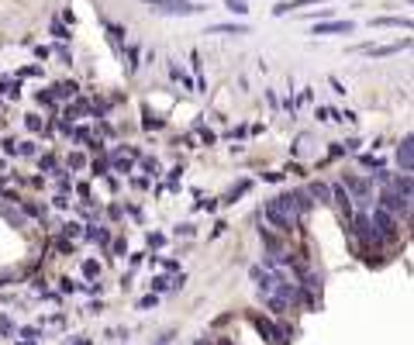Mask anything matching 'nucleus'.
Listing matches in <instances>:
<instances>
[{
	"label": "nucleus",
	"instance_id": "obj_1",
	"mask_svg": "<svg viewBox=\"0 0 414 345\" xmlns=\"http://www.w3.org/2000/svg\"><path fill=\"white\" fill-rule=\"evenodd\" d=\"M262 214H266V221L276 228V232H283V235L297 232V224H300V214L293 211V200H290V194H280V197L266 200Z\"/></svg>",
	"mask_w": 414,
	"mask_h": 345
},
{
	"label": "nucleus",
	"instance_id": "obj_2",
	"mask_svg": "<svg viewBox=\"0 0 414 345\" xmlns=\"http://www.w3.org/2000/svg\"><path fill=\"white\" fill-rule=\"evenodd\" d=\"M148 11L166 14V18H190V14H204L207 4H194V0H142Z\"/></svg>",
	"mask_w": 414,
	"mask_h": 345
},
{
	"label": "nucleus",
	"instance_id": "obj_3",
	"mask_svg": "<svg viewBox=\"0 0 414 345\" xmlns=\"http://www.w3.org/2000/svg\"><path fill=\"white\" fill-rule=\"evenodd\" d=\"M369 218H373V228H376V238H380L383 245H394V242L400 238V218H394V214L383 211V207H376Z\"/></svg>",
	"mask_w": 414,
	"mask_h": 345
},
{
	"label": "nucleus",
	"instance_id": "obj_4",
	"mask_svg": "<svg viewBox=\"0 0 414 345\" xmlns=\"http://www.w3.org/2000/svg\"><path fill=\"white\" fill-rule=\"evenodd\" d=\"M376 207L390 211L394 218H407V214H411V200H407V197H400V194H397V190H394L390 183L380 190V197H376Z\"/></svg>",
	"mask_w": 414,
	"mask_h": 345
},
{
	"label": "nucleus",
	"instance_id": "obj_5",
	"mask_svg": "<svg viewBox=\"0 0 414 345\" xmlns=\"http://www.w3.org/2000/svg\"><path fill=\"white\" fill-rule=\"evenodd\" d=\"M342 186L349 190V197H352L356 204H369V197H373V183H369L366 176H352V173H345V176H342Z\"/></svg>",
	"mask_w": 414,
	"mask_h": 345
},
{
	"label": "nucleus",
	"instance_id": "obj_6",
	"mask_svg": "<svg viewBox=\"0 0 414 345\" xmlns=\"http://www.w3.org/2000/svg\"><path fill=\"white\" fill-rule=\"evenodd\" d=\"M331 204L338 207V214H342V221H345V224L356 218V211H352V204H356V200L349 197V190H345L342 183H335V186H331Z\"/></svg>",
	"mask_w": 414,
	"mask_h": 345
},
{
	"label": "nucleus",
	"instance_id": "obj_7",
	"mask_svg": "<svg viewBox=\"0 0 414 345\" xmlns=\"http://www.w3.org/2000/svg\"><path fill=\"white\" fill-rule=\"evenodd\" d=\"M397 166L400 173H414V135H404L397 145Z\"/></svg>",
	"mask_w": 414,
	"mask_h": 345
},
{
	"label": "nucleus",
	"instance_id": "obj_8",
	"mask_svg": "<svg viewBox=\"0 0 414 345\" xmlns=\"http://www.w3.org/2000/svg\"><path fill=\"white\" fill-rule=\"evenodd\" d=\"M411 45H414L411 38H404V42H390V45H369L366 55H373V59H387V55H397V52H404V49H411Z\"/></svg>",
	"mask_w": 414,
	"mask_h": 345
},
{
	"label": "nucleus",
	"instance_id": "obj_9",
	"mask_svg": "<svg viewBox=\"0 0 414 345\" xmlns=\"http://www.w3.org/2000/svg\"><path fill=\"white\" fill-rule=\"evenodd\" d=\"M356 24L352 21H321L314 24V35H352Z\"/></svg>",
	"mask_w": 414,
	"mask_h": 345
},
{
	"label": "nucleus",
	"instance_id": "obj_10",
	"mask_svg": "<svg viewBox=\"0 0 414 345\" xmlns=\"http://www.w3.org/2000/svg\"><path fill=\"white\" fill-rule=\"evenodd\" d=\"M390 186L397 190L400 197H407V200H411V207H414V176H407V173H400V176H390Z\"/></svg>",
	"mask_w": 414,
	"mask_h": 345
},
{
	"label": "nucleus",
	"instance_id": "obj_11",
	"mask_svg": "<svg viewBox=\"0 0 414 345\" xmlns=\"http://www.w3.org/2000/svg\"><path fill=\"white\" fill-rule=\"evenodd\" d=\"M373 28H407V31H414V21L411 18H373Z\"/></svg>",
	"mask_w": 414,
	"mask_h": 345
},
{
	"label": "nucleus",
	"instance_id": "obj_12",
	"mask_svg": "<svg viewBox=\"0 0 414 345\" xmlns=\"http://www.w3.org/2000/svg\"><path fill=\"white\" fill-rule=\"evenodd\" d=\"M307 194H311V200H318V204H331V186H328V183H311Z\"/></svg>",
	"mask_w": 414,
	"mask_h": 345
},
{
	"label": "nucleus",
	"instance_id": "obj_13",
	"mask_svg": "<svg viewBox=\"0 0 414 345\" xmlns=\"http://www.w3.org/2000/svg\"><path fill=\"white\" fill-rule=\"evenodd\" d=\"M204 35H249L245 24H211Z\"/></svg>",
	"mask_w": 414,
	"mask_h": 345
},
{
	"label": "nucleus",
	"instance_id": "obj_14",
	"mask_svg": "<svg viewBox=\"0 0 414 345\" xmlns=\"http://www.w3.org/2000/svg\"><path fill=\"white\" fill-rule=\"evenodd\" d=\"M107 38H110V45H114L118 52H125V28L121 24H110L107 21Z\"/></svg>",
	"mask_w": 414,
	"mask_h": 345
},
{
	"label": "nucleus",
	"instance_id": "obj_15",
	"mask_svg": "<svg viewBox=\"0 0 414 345\" xmlns=\"http://www.w3.org/2000/svg\"><path fill=\"white\" fill-rule=\"evenodd\" d=\"M249 186H252V180H238V183H235V186L228 190V194H224V200H221V204H235V200H238V197L245 194Z\"/></svg>",
	"mask_w": 414,
	"mask_h": 345
},
{
	"label": "nucleus",
	"instance_id": "obj_16",
	"mask_svg": "<svg viewBox=\"0 0 414 345\" xmlns=\"http://www.w3.org/2000/svg\"><path fill=\"white\" fill-rule=\"evenodd\" d=\"M52 93H55V97H62V100H69V97H76V93H80V87L72 83V80H66V83H55V87H52Z\"/></svg>",
	"mask_w": 414,
	"mask_h": 345
},
{
	"label": "nucleus",
	"instance_id": "obj_17",
	"mask_svg": "<svg viewBox=\"0 0 414 345\" xmlns=\"http://www.w3.org/2000/svg\"><path fill=\"white\" fill-rule=\"evenodd\" d=\"M125 55H128V73H138V66H142V62H138V55H142V49H138V45H128V49H125Z\"/></svg>",
	"mask_w": 414,
	"mask_h": 345
},
{
	"label": "nucleus",
	"instance_id": "obj_18",
	"mask_svg": "<svg viewBox=\"0 0 414 345\" xmlns=\"http://www.w3.org/2000/svg\"><path fill=\"white\" fill-rule=\"evenodd\" d=\"M49 31H52V38H59V42H69V38H72L69 28H66L62 21H55V18H52V28H49Z\"/></svg>",
	"mask_w": 414,
	"mask_h": 345
},
{
	"label": "nucleus",
	"instance_id": "obj_19",
	"mask_svg": "<svg viewBox=\"0 0 414 345\" xmlns=\"http://www.w3.org/2000/svg\"><path fill=\"white\" fill-rule=\"evenodd\" d=\"M0 214H4L14 228H21V224H24V214H18V211H14V207H7V204H0Z\"/></svg>",
	"mask_w": 414,
	"mask_h": 345
},
{
	"label": "nucleus",
	"instance_id": "obj_20",
	"mask_svg": "<svg viewBox=\"0 0 414 345\" xmlns=\"http://www.w3.org/2000/svg\"><path fill=\"white\" fill-rule=\"evenodd\" d=\"M194 128H197V135H200V138H204V145H214V131H207V128H204V121H200V118H197V121H194Z\"/></svg>",
	"mask_w": 414,
	"mask_h": 345
},
{
	"label": "nucleus",
	"instance_id": "obj_21",
	"mask_svg": "<svg viewBox=\"0 0 414 345\" xmlns=\"http://www.w3.org/2000/svg\"><path fill=\"white\" fill-rule=\"evenodd\" d=\"M224 4H228L232 14H249V4H245V0H224Z\"/></svg>",
	"mask_w": 414,
	"mask_h": 345
},
{
	"label": "nucleus",
	"instance_id": "obj_22",
	"mask_svg": "<svg viewBox=\"0 0 414 345\" xmlns=\"http://www.w3.org/2000/svg\"><path fill=\"white\" fill-rule=\"evenodd\" d=\"M359 163L366 169H383V159H376V156H359Z\"/></svg>",
	"mask_w": 414,
	"mask_h": 345
},
{
	"label": "nucleus",
	"instance_id": "obj_23",
	"mask_svg": "<svg viewBox=\"0 0 414 345\" xmlns=\"http://www.w3.org/2000/svg\"><path fill=\"white\" fill-rule=\"evenodd\" d=\"M142 125H145L148 131H156V128H162L166 121H162V118H156V114H145V121H142Z\"/></svg>",
	"mask_w": 414,
	"mask_h": 345
},
{
	"label": "nucleus",
	"instance_id": "obj_24",
	"mask_svg": "<svg viewBox=\"0 0 414 345\" xmlns=\"http://www.w3.org/2000/svg\"><path fill=\"white\" fill-rule=\"evenodd\" d=\"M52 52H55V55H59V62H66V66H69V62H72V55H69V49H66V45H62V42H59V45H52Z\"/></svg>",
	"mask_w": 414,
	"mask_h": 345
},
{
	"label": "nucleus",
	"instance_id": "obj_25",
	"mask_svg": "<svg viewBox=\"0 0 414 345\" xmlns=\"http://www.w3.org/2000/svg\"><path fill=\"white\" fill-rule=\"evenodd\" d=\"M62 235H69V238H80V235H83V228H80V224H62Z\"/></svg>",
	"mask_w": 414,
	"mask_h": 345
},
{
	"label": "nucleus",
	"instance_id": "obj_26",
	"mask_svg": "<svg viewBox=\"0 0 414 345\" xmlns=\"http://www.w3.org/2000/svg\"><path fill=\"white\" fill-rule=\"evenodd\" d=\"M24 125H28L31 131H38V128H42V118H38V114H28V118H24Z\"/></svg>",
	"mask_w": 414,
	"mask_h": 345
},
{
	"label": "nucleus",
	"instance_id": "obj_27",
	"mask_svg": "<svg viewBox=\"0 0 414 345\" xmlns=\"http://www.w3.org/2000/svg\"><path fill=\"white\" fill-rule=\"evenodd\" d=\"M83 156H80V152H72V156H69V169H83Z\"/></svg>",
	"mask_w": 414,
	"mask_h": 345
},
{
	"label": "nucleus",
	"instance_id": "obj_28",
	"mask_svg": "<svg viewBox=\"0 0 414 345\" xmlns=\"http://www.w3.org/2000/svg\"><path fill=\"white\" fill-rule=\"evenodd\" d=\"M18 152H21V156H35L38 148H35V142H21V145H18Z\"/></svg>",
	"mask_w": 414,
	"mask_h": 345
},
{
	"label": "nucleus",
	"instance_id": "obj_29",
	"mask_svg": "<svg viewBox=\"0 0 414 345\" xmlns=\"http://www.w3.org/2000/svg\"><path fill=\"white\" fill-rule=\"evenodd\" d=\"M166 283H169L166 276H156V280H152V290H156V293H162V290H166Z\"/></svg>",
	"mask_w": 414,
	"mask_h": 345
},
{
	"label": "nucleus",
	"instance_id": "obj_30",
	"mask_svg": "<svg viewBox=\"0 0 414 345\" xmlns=\"http://www.w3.org/2000/svg\"><path fill=\"white\" fill-rule=\"evenodd\" d=\"M328 83H331V90H335V93H349V90H345V83H342V80H335V76H331Z\"/></svg>",
	"mask_w": 414,
	"mask_h": 345
},
{
	"label": "nucleus",
	"instance_id": "obj_31",
	"mask_svg": "<svg viewBox=\"0 0 414 345\" xmlns=\"http://www.w3.org/2000/svg\"><path fill=\"white\" fill-rule=\"evenodd\" d=\"M97 270H100L97 262H83V273H87V276H97Z\"/></svg>",
	"mask_w": 414,
	"mask_h": 345
},
{
	"label": "nucleus",
	"instance_id": "obj_32",
	"mask_svg": "<svg viewBox=\"0 0 414 345\" xmlns=\"http://www.w3.org/2000/svg\"><path fill=\"white\" fill-rule=\"evenodd\" d=\"M156 300H159V297H142V300H138V308H156Z\"/></svg>",
	"mask_w": 414,
	"mask_h": 345
},
{
	"label": "nucleus",
	"instance_id": "obj_33",
	"mask_svg": "<svg viewBox=\"0 0 414 345\" xmlns=\"http://www.w3.org/2000/svg\"><path fill=\"white\" fill-rule=\"evenodd\" d=\"M42 169H55V156H42Z\"/></svg>",
	"mask_w": 414,
	"mask_h": 345
},
{
	"label": "nucleus",
	"instance_id": "obj_34",
	"mask_svg": "<svg viewBox=\"0 0 414 345\" xmlns=\"http://www.w3.org/2000/svg\"><path fill=\"white\" fill-rule=\"evenodd\" d=\"M262 180H270V183H280V180H283V173H262Z\"/></svg>",
	"mask_w": 414,
	"mask_h": 345
},
{
	"label": "nucleus",
	"instance_id": "obj_35",
	"mask_svg": "<svg viewBox=\"0 0 414 345\" xmlns=\"http://www.w3.org/2000/svg\"><path fill=\"white\" fill-rule=\"evenodd\" d=\"M93 169H97V176H104V169H107V159H97V163H93Z\"/></svg>",
	"mask_w": 414,
	"mask_h": 345
},
{
	"label": "nucleus",
	"instance_id": "obj_36",
	"mask_svg": "<svg viewBox=\"0 0 414 345\" xmlns=\"http://www.w3.org/2000/svg\"><path fill=\"white\" fill-rule=\"evenodd\" d=\"M69 345H90V338H69Z\"/></svg>",
	"mask_w": 414,
	"mask_h": 345
},
{
	"label": "nucleus",
	"instance_id": "obj_37",
	"mask_svg": "<svg viewBox=\"0 0 414 345\" xmlns=\"http://www.w3.org/2000/svg\"><path fill=\"white\" fill-rule=\"evenodd\" d=\"M194 345H211V342H194Z\"/></svg>",
	"mask_w": 414,
	"mask_h": 345
}]
</instances>
